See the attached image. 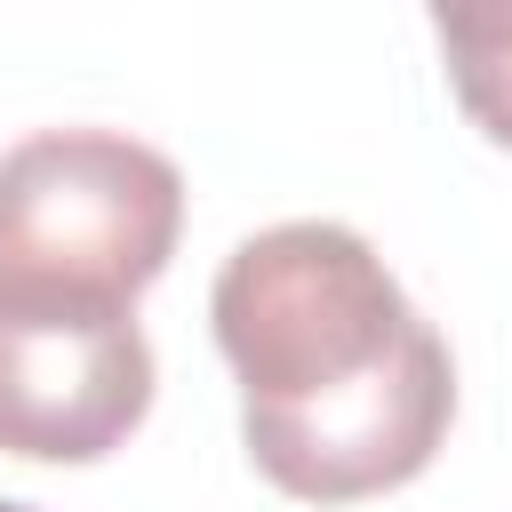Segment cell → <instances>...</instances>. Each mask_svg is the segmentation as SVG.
Listing matches in <instances>:
<instances>
[{
    "mask_svg": "<svg viewBox=\"0 0 512 512\" xmlns=\"http://www.w3.org/2000/svg\"><path fill=\"white\" fill-rule=\"evenodd\" d=\"M0 512H32V504H8V496H0Z\"/></svg>",
    "mask_w": 512,
    "mask_h": 512,
    "instance_id": "cell-5",
    "label": "cell"
},
{
    "mask_svg": "<svg viewBox=\"0 0 512 512\" xmlns=\"http://www.w3.org/2000/svg\"><path fill=\"white\" fill-rule=\"evenodd\" d=\"M176 232V160L120 128H40L0 152V312H128Z\"/></svg>",
    "mask_w": 512,
    "mask_h": 512,
    "instance_id": "cell-2",
    "label": "cell"
},
{
    "mask_svg": "<svg viewBox=\"0 0 512 512\" xmlns=\"http://www.w3.org/2000/svg\"><path fill=\"white\" fill-rule=\"evenodd\" d=\"M152 408V344L136 312H0V448L32 464H96Z\"/></svg>",
    "mask_w": 512,
    "mask_h": 512,
    "instance_id": "cell-3",
    "label": "cell"
},
{
    "mask_svg": "<svg viewBox=\"0 0 512 512\" xmlns=\"http://www.w3.org/2000/svg\"><path fill=\"white\" fill-rule=\"evenodd\" d=\"M208 320L240 376V440L272 488L360 504L416 480L448 440V344L352 224L304 216L240 240Z\"/></svg>",
    "mask_w": 512,
    "mask_h": 512,
    "instance_id": "cell-1",
    "label": "cell"
},
{
    "mask_svg": "<svg viewBox=\"0 0 512 512\" xmlns=\"http://www.w3.org/2000/svg\"><path fill=\"white\" fill-rule=\"evenodd\" d=\"M432 32H440L456 104L488 144L512 152V8H440Z\"/></svg>",
    "mask_w": 512,
    "mask_h": 512,
    "instance_id": "cell-4",
    "label": "cell"
}]
</instances>
